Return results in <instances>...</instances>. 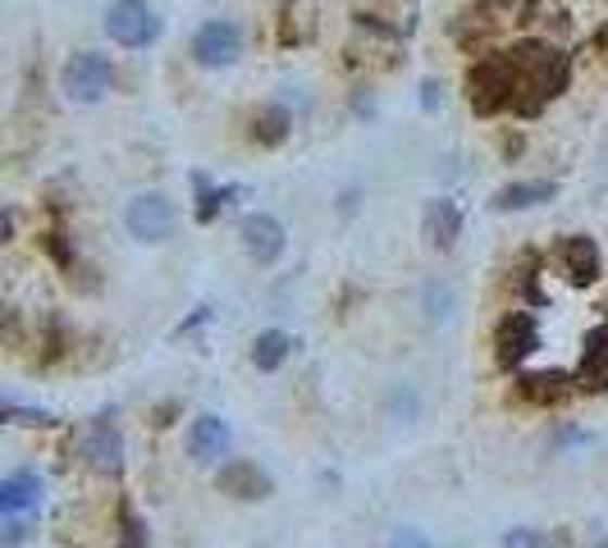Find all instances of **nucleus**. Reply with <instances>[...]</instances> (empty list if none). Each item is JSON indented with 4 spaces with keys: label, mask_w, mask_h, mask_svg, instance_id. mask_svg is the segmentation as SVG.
I'll return each instance as SVG.
<instances>
[{
    "label": "nucleus",
    "mask_w": 608,
    "mask_h": 548,
    "mask_svg": "<svg viewBox=\"0 0 608 548\" xmlns=\"http://www.w3.org/2000/svg\"><path fill=\"white\" fill-rule=\"evenodd\" d=\"M508 69V87H512V115H540L554 97L568 92L572 78V60L562 55L549 41H517V47L498 51Z\"/></svg>",
    "instance_id": "nucleus-1"
},
{
    "label": "nucleus",
    "mask_w": 608,
    "mask_h": 548,
    "mask_svg": "<svg viewBox=\"0 0 608 548\" xmlns=\"http://www.w3.org/2000/svg\"><path fill=\"white\" fill-rule=\"evenodd\" d=\"M111 82H115V64L101 51H78L64 60V69H60V92L74 105H97L111 92Z\"/></svg>",
    "instance_id": "nucleus-2"
},
{
    "label": "nucleus",
    "mask_w": 608,
    "mask_h": 548,
    "mask_svg": "<svg viewBox=\"0 0 608 548\" xmlns=\"http://www.w3.org/2000/svg\"><path fill=\"white\" fill-rule=\"evenodd\" d=\"M179 225V211L165 192H138L134 202L124 206V229L138 238V243H165Z\"/></svg>",
    "instance_id": "nucleus-3"
},
{
    "label": "nucleus",
    "mask_w": 608,
    "mask_h": 548,
    "mask_svg": "<svg viewBox=\"0 0 608 548\" xmlns=\"http://www.w3.org/2000/svg\"><path fill=\"white\" fill-rule=\"evenodd\" d=\"M105 33H111V41H119V47L138 51L161 37V18L147 0H115V5L105 10Z\"/></svg>",
    "instance_id": "nucleus-4"
},
{
    "label": "nucleus",
    "mask_w": 608,
    "mask_h": 548,
    "mask_svg": "<svg viewBox=\"0 0 608 548\" xmlns=\"http://www.w3.org/2000/svg\"><path fill=\"white\" fill-rule=\"evenodd\" d=\"M243 55V33L229 18H211V24L198 28L192 37V60L202 64V69H229V64Z\"/></svg>",
    "instance_id": "nucleus-5"
},
{
    "label": "nucleus",
    "mask_w": 608,
    "mask_h": 548,
    "mask_svg": "<svg viewBox=\"0 0 608 548\" xmlns=\"http://www.w3.org/2000/svg\"><path fill=\"white\" fill-rule=\"evenodd\" d=\"M535 347H540V324H535L531 311H512V316L498 320L494 357H498V366H504V370L521 366V361H527V357L535 353Z\"/></svg>",
    "instance_id": "nucleus-6"
},
{
    "label": "nucleus",
    "mask_w": 608,
    "mask_h": 548,
    "mask_svg": "<svg viewBox=\"0 0 608 548\" xmlns=\"http://www.w3.org/2000/svg\"><path fill=\"white\" fill-rule=\"evenodd\" d=\"M238 238H243V252L256 260V266H275V260L284 256V243H289L284 225H279L275 215H266V211L243 215V225H238Z\"/></svg>",
    "instance_id": "nucleus-7"
},
{
    "label": "nucleus",
    "mask_w": 608,
    "mask_h": 548,
    "mask_svg": "<svg viewBox=\"0 0 608 548\" xmlns=\"http://www.w3.org/2000/svg\"><path fill=\"white\" fill-rule=\"evenodd\" d=\"M215 485H220V494H229L238 502H261V498L275 494V480L256 462H248V457H229V462L220 467V475H215Z\"/></svg>",
    "instance_id": "nucleus-8"
},
{
    "label": "nucleus",
    "mask_w": 608,
    "mask_h": 548,
    "mask_svg": "<svg viewBox=\"0 0 608 548\" xmlns=\"http://www.w3.org/2000/svg\"><path fill=\"white\" fill-rule=\"evenodd\" d=\"M83 457H87V467L101 471V475H119L124 467V438L115 430L111 416H97L92 425H87L83 434Z\"/></svg>",
    "instance_id": "nucleus-9"
},
{
    "label": "nucleus",
    "mask_w": 608,
    "mask_h": 548,
    "mask_svg": "<svg viewBox=\"0 0 608 548\" xmlns=\"http://www.w3.org/2000/svg\"><path fill=\"white\" fill-rule=\"evenodd\" d=\"M229 444H233V434H229V425L220 421V416H198V421L188 425V453H192V462H202V467H211V462H220V457L229 453Z\"/></svg>",
    "instance_id": "nucleus-10"
},
{
    "label": "nucleus",
    "mask_w": 608,
    "mask_h": 548,
    "mask_svg": "<svg viewBox=\"0 0 608 548\" xmlns=\"http://www.w3.org/2000/svg\"><path fill=\"white\" fill-rule=\"evenodd\" d=\"M558 260H562V270H568L572 283H595L604 275L599 247L585 233H568V238H562V243H558Z\"/></svg>",
    "instance_id": "nucleus-11"
},
{
    "label": "nucleus",
    "mask_w": 608,
    "mask_h": 548,
    "mask_svg": "<svg viewBox=\"0 0 608 548\" xmlns=\"http://www.w3.org/2000/svg\"><path fill=\"white\" fill-rule=\"evenodd\" d=\"M41 502V475L37 471H14L0 480V512L5 517H24V512H37Z\"/></svg>",
    "instance_id": "nucleus-12"
},
{
    "label": "nucleus",
    "mask_w": 608,
    "mask_h": 548,
    "mask_svg": "<svg viewBox=\"0 0 608 548\" xmlns=\"http://www.w3.org/2000/svg\"><path fill=\"white\" fill-rule=\"evenodd\" d=\"M458 233H463V211H458V202L440 196V202L426 206V238H430L434 247L448 252L453 243H458Z\"/></svg>",
    "instance_id": "nucleus-13"
},
{
    "label": "nucleus",
    "mask_w": 608,
    "mask_h": 548,
    "mask_svg": "<svg viewBox=\"0 0 608 548\" xmlns=\"http://www.w3.org/2000/svg\"><path fill=\"white\" fill-rule=\"evenodd\" d=\"M558 183L554 179H527V183H508L494 192V211H531L540 202H554Z\"/></svg>",
    "instance_id": "nucleus-14"
},
{
    "label": "nucleus",
    "mask_w": 608,
    "mask_h": 548,
    "mask_svg": "<svg viewBox=\"0 0 608 548\" xmlns=\"http://www.w3.org/2000/svg\"><path fill=\"white\" fill-rule=\"evenodd\" d=\"M289 128H293V119H289L284 105H256L252 119H248V138L256 146H279L289 138Z\"/></svg>",
    "instance_id": "nucleus-15"
},
{
    "label": "nucleus",
    "mask_w": 608,
    "mask_h": 548,
    "mask_svg": "<svg viewBox=\"0 0 608 548\" xmlns=\"http://www.w3.org/2000/svg\"><path fill=\"white\" fill-rule=\"evenodd\" d=\"M293 357V339L284 334V329H266V334H256V343H252V366L256 370H279Z\"/></svg>",
    "instance_id": "nucleus-16"
},
{
    "label": "nucleus",
    "mask_w": 608,
    "mask_h": 548,
    "mask_svg": "<svg viewBox=\"0 0 608 548\" xmlns=\"http://www.w3.org/2000/svg\"><path fill=\"white\" fill-rule=\"evenodd\" d=\"M581 380H595V388L608 384V324L585 334V353H581Z\"/></svg>",
    "instance_id": "nucleus-17"
},
{
    "label": "nucleus",
    "mask_w": 608,
    "mask_h": 548,
    "mask_svg": "<svg viewBox=\"0 0 608 548\" xmlns=\"http://www.w3.org/2000/svg\"><path fill=\"white\" fill-rule=\"evenodd\" d=\"M421 306H426V320H430V324L453 320V306H458V297H453V283L430 279L426 289H421Z\"/></svg>",
    "instance_id": "nucleus-18"
},
{
    "label": "nucleus",
    "mask_w": 608,
    "mask_h": 548,
    "mask_svg": "<svg viewBox=\"0 0 608 548\" xmlns=\"http://www.w3.org/2000/svg\"><path fill=\"white\" fill-rule=\"evenodd\" d=\"M521 393H527L531 403H558V398H568V375H558V370H545V375H521Z\"/></svg>",
    "instance_id": "nucleus-19"
},
{
    "label": "nucleus",
    "mask_w": 608,
    "mask_h": 548,
    "mask_svg": "<svg viewBox=\"0 0 608 548\" xmlns=\"http://www.w3.org/2000/svg\"><path fill=\"white\" fill-rule=\"evenodd\" d=\"M198 192H202V206H198V219H202V225H211V219L220 215V206L233 196V188H211L206 179H198Z\"/></svg>",
    "instance_id": "nucleus-20"
},
{
    "label": "nucleus",
    "mask_w": 608,
    "mask_h": 548,
    "mask_svg": "<svg viewBox=\"0 0 608 548\" xmlns=\"http://www.w3.org/2000/svg\"><path fill=\"white\" fill-rule=\"evenodd\" d=\"M504 548H549L545 531H535V525H512L504 535Z\"/></svg>",
    "instance_id": "nucleus-21"
},
{
    "label": "nucleus",
    "mask_w": 608,
    "mask_h": 548,
    "mask_svg": "<svg viewBox=\"0 0 608 548\" xmlns=\"http://www.w3.org/2000/svg\"><path fill=\"white\" fill-rule=\"evenodd\" d=\"M5 416H10L14 425H51V416H47V411H24L18 403H5Z\"/></svg>",
    "instance_id": "nucleus-22"
},
{
    "label": "nucleus",
    "mask_w": 608,
    "mask_h": 548,
    "mask_svg": "<svg viewBox=\"0 0 608 548\" xmlns=\"http://www.w3.org/2000/svg\"><path fill=\"white\" fill-rule=\"evenodd\" d=\"M389 548H434L421 531H411V525H403V531H394V539H389Z\"/></svg>",
    "instance_id": "nucleus-23"
},
{
    "label": "nucleus",
    "mask_w": 608,
    "mask_h": 548,
    "mask_svg": "<svg viewBox=\"0 0 608 548\" xmlns=\"http://www.w3.org/2000/svg\"><path fill=\"white\" fill-rule=\"evenodd\" d=\"M142 539H147V531H142V521H134V517H124V548H142Z\"/></svg>",
    "instance_id": "nucleus-24"
},
{
    "label": "nucleus",
    "mask_w": 608,
    "mask_h": 548,
    "mask_svg": "<svg viewBox=\"0 0 608 548\" xmlns=\"http://www.w3.org/2000/svg\"><path fill=\"white\" fill-rule=\"evenodd\" d=\"M481 5H485V10H508L512 0H481Z\"/></svg>",
    "instance_id": "nucleus-25"
}]
</instances>
